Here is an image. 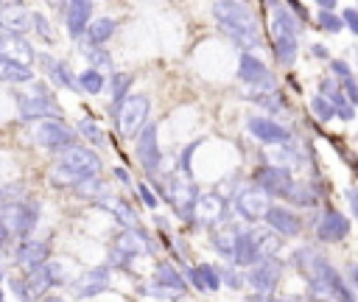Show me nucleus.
Wrapping results in <instances>:
<instances>
[{"label": "nucleus", "instance_id": "nucleus-29", "mask_svg": "<svg viewBox=\"0 0 358 302\" xmlns=\"http://www.w3.org/2000/svg\"><path fill=\"white\" fill-rule=\"evenodd\" d=\"M76 199H81V201H90V204H98L101 199H106V196H112V187L101 179V176H95V179H84V182H78L73 190H70Z\"/></svg>", "mask_w": 358, "mask_h": 302}, {"label": "nucleus", "instance_id": "nucleus-38", "mask_svg": "<svg viewBox=\"0 0 358 302\" xmlns=\"http://www.w3.org/2000/svg\"><path fill=\"white\" fill-rule=\"evenodd\" d=\"M134 190H137V196H140V201L148 207V210H157V204H159V199H157V193L151 190V185L145 182V179H140V182H134Z\"/></svg>", "mask_w": 358, "mask_h": 302}, {"label": "nucleus", "instance_id": "nucleus-27", "mask_svg": "<svg viewBox=\"0 0 358 302\" xmlns=\"http://www.w3.org/2000/svg\"><path fill=\"white\" fill-rule=\"evenodd\" d=\"M36 81V73L34 67H25V64H14V62H6L0 59V84H14V87H28Z\"/></svg>", "mask_w": 358, "mask_h": 302}, {"label": "nucleus", "instance_id": "nucleus-33", "mask_svg": "<svg viewBox=\"0 0 358 302\" xmlns=\"http://www.w3.org/2000/svg\"><path fill=\"white\" fill-rule=\"evenodd\" d=\"M76 131L90 143V148H103V145H106V134L101 131V126H98L92 117L78 120V129H76Z\"/></svg>", "mask_w": 358, "mask_h": 302}, {"label": "nucleus", "instance_id": "nucleus-23", "mask_svg": "<svg viewBox=\"0 0 358 302\" xmlns=\"http://www.w3.org/2000/svg\"><path fill=\"white\" fill-rule=\"evenodd\" d=\"M0 28L3 34H25L31 28V11L22 6V3H3L0 8Z\"/></svg>", "mask_w": 358, "mask_h": 302}, {"label": "nucleus", "instance_id": "nucleus-4", "mask_svg": "<svg viewBox=\"0 0 358 302\" xmlns=\"http://www.w3.org/2000/svg\"><path fill=\"white\" fill-rule=\"evenodd\" d=\"M134 154L145 171V179H154L162 173V148H159V123L157 120H148L143 126V131L134 137Z\"/></svg>", "mask_w": 358, "mask_h": 302}, {"label": "nucleus", "instance_id": "nucleus-28", "mask_svg": "<svg viewBox=\"0 0 358 302\" xmlns=\"http://www.w3.org/2000/svg\"><path fill=\"white\" fill-rule=\"evenodd\" d=\"M238 78H241L243 84L255 87V84H260V81H266V78H268V70H266V64H263L257 56L243 53V56H241V62H238Z\"/></svg>", "mask_w": 358, "mask_h": 302}, {"label": "nucleus", "instance_id": "nucleus-13", "mask_svg": "<svg viewBox=\"0 0 358 302\" xmlns=\"http://www.w3.org/2000/svg\"><path fill=\"white\" fill-rule=\"evenodd\" d=\"M213 14L224 31H255V14L243 3H232V0L213 3Z\"/></svg>", "mask_w": 358, "mask_h": 302}, {"label": "nucleus", "instance_id": "nucleus-9", "mask_svg": "<svg viewBox=\"0 0 358 302\" xmlns=\"http://www.w3.org/2000/svg\"><path fill=\"white\" fill-rule=\"evenodd\" d=\"M56 162L73 168L81 179H95L103 171V159L98 157V151L90 148V145H84V143H76V145L64 148L62 154H56Z\"/></svg>", "mask_w": 358, "mask_h": 302}, {"label": "nucleus", "instance_id": "nucleus-44", "mask_svg": "<svg viewBox=\"0 0 358 302\" xmlns=\"http://www.w3.org/2000/svg\"><path fill=\"white\" fill-rule=\"evenodd\" d=\"M36 302H67L64 296H59V294H45L42 299H36Z\"/></svg>", "mask_w": 358, "mask_h": 302}, {"label": "nucleus", "instance_id": "nucleus-22", "mask_svg": "<svg viewBox=\"0 0 358 302\" xmlns=\"http://www.w3.org/2000/svg\"><path fill=\"white\" fill-rule=\"evenodd\" d=\"M115 31H117V20H112V17H95L90 22V28L84 31V36L78 39L81 42V50L106 48V42L115 36Z\"/></svg>", "mask_w": 358, "mask_h": 302}, {"label": "nucleus", "instance_id": "nucleus-37", "mask_svg": "<svg viewBox=\"0 0 358 302\" xmlns=\"http://www.w3.org/2000/svg\"><path fill=\"white\" fill-rule=\"evenodd\" d=\"M31 28H34V31H36V36H42L48 45H53V42H56L53 25H50V20H48L42 11H31Z\"/></svg>", "mask_w": 358, "mask_h": 302}, {"label": "nucleus", "instance_id": "nucleus-25", "mask_svg": "<svg viewBox=\"0 0 358 302\" xmlns=\"http://www.w3.org/2000/svg\"><path fill=\"white\" fill-rule=\"evenodd\" d=\"M249 285L257 291V294H268L274 285H277V280H280V263L274 260V257H266V260H260L257 266H252V271H249Z\"/></svg>", "mask_w": 358, "mask_h": 302}, {"label": "nucleus", "instance_id": "nucleus-35", "mask_svg": "<svg viewBox=\"0 0 358 302\" xmlns=\"http://www.w3.org/2000/svg\"><path fill=\"white\" fill-rule=\"evenodd\" d=\"M201 145V140H193V143H187V145H182L179 151H176V173L179 176H185V179H190V159H193V154H196V148Z\"/></svg>", "mask_w": 358, "mask_h": 302}, {"label": "nucleus", "instance_id": "nucleus-39", "mask_svg": "<svg viewBox=\"0 0 358 302\" xmlns=\"http://www.w3.org/2000/svg\"><path fill=\"white\" fill-rule=\"evenodd\" d=\"M322 238H336V235H341L344 232V221L336 215V213H330L327 218H324V224H322Z\"/></svg>", "mask_w": 358, "mask_h": 302}, {"label": "nucleus", "instance_id": "nucleus-12", "mask_svg": "<svg viewBox=\"0 0 358 302\" xmlns=\"http://www.w3.org/2000/svg\"><path fill=\"white\" fill-rule=\"evenodd\" d=\"M59 11H62V22L67 28V36L73 42H78L84 36V31L90 28V22L95 20L92 17L95 6L90 0H67V3H59Z\"/></svg>", "mask_w": 358, "mask_h": 302}, {"label": "nucleus", "instance_id": "nucleus-5", "mask_svg": "<svg viewBox=\"0 0 358 302\" xmlns=\"http://www.w3.org/2000/svg\"><path fill=\"white\" fill-rule=\"evenodd\" d=\"M0 215L11 224L14 238L25 240V238H31V235H34V229L39 226L42 204H39V199L25 196V199H22V201H17V204H6V207H0Z\"/></svg>", "mask_w": 358, "mask_h": 302}, {"label": "nucleus", "instance_id": "nucleus-10", "mask_svg": "<svg viewBox=\"0 0 358 302\" xmlns=\"http://www.w3.org/2000/svg\"><path fill=\"white\" fill-rule=\"evenodd\" d=\"M229 221V204L224 196L218 193H201L196 201V213H193V226H204V229H215L224 226Z\"/></svg>", "mask_w": 358, "mask_h": 302}, {"label": "nucleus", "instance_id": "nucleus-26", "mask_svg": "<svg viewBox=\"0 0 358 302\" xmlns=\"http://www.w3.org/2000/svg\"><path fill=\"white\" fill-rule=\"evenodd\" d=\"M246 129L257 137V140H263V143H280V140H285L288 137V131L280 126V123H274V120H268V117H246Z\"/></svg>", "mask_w": 358, "mask_h": 302}, {"label": "nucleus", "instance_id": "nucleus-15", "mask_svg": "<svg viewBox=\"0 0 358 302\" xmlns=\"http://www.w3.org/2000/svg\"><path fill=\"white\" fill-rule=\"evenodd\" d=\"M36 62L42 67V76H48V81H53L56 87L62 89H70V92H78V84H76V73L70 67L67 59H56L50 53H36Z\"/></svg>", "mask_w": 358, "mask_h": 302}, {"label": "nucleus", "instance_id": "nucleus-43", "mask_svg": "<svg viewBox=\"0 0 358 302\" xmlns=\"http://www.w3.org/2000/svg\"><path fill=\"white\" fill-rule=\"evenodd\" d=\"M112 176L120 182V185H126V187H134V179L129 176V171L123 168V165H117V168H112Z\"/></svg>", "mask_w": 358, "mask_h": 302}, {"label": "nucleus", "instance_id": "nucleus-48", "mask_svg": "<svg viewBox=\"0 0 358 302\" xmlns=\"http://www.w3.org/2000/svg\"><path fill=\"white\" fill-rule=\"evenodd\" d=\"M0 8H3V3H0ZM0 34H3V28H0Z\"/></svg>", "mask_w": 358, "mask_h": 302}, {"label": "nucleus", "instance_id": "nucleus-24", "mask_svg": "<svg viewBox=\"0 0 358 302\" xmlns=\"http://www.w3.org/2000/svg\"><path fill=\"white\" fill-rule=\"evenodd\" d=\"M255 182L266 196H291V176L282 168H260L255 173Z\"/></svg>", "mask_w": 358, "mask_h": 302}, {"label": "nucleus", "instance_id": "nucleus-2", "mask_svg": "<svg viewBox=\"0 0 358 302\" xmlns=\"http://www.w3.org/2000/svg\"><path fill=\"white\" fill-rule=\"evenodd\" d=\"M165 193H168V204L173 207L176 218L182 224H193V213H196V201H199V187L193 185V179H185L179 173H165Z\"/></svg>", "mask_w": 358, "mask_h": 302}, {"label": "nucleus", "instance_id": "nucleus-18", "mask_svg": "<svg viewBox=\"0 0 358 302\" xmlns=\"http://www.w3.org/2000/svg\"><path fill=\"white\" fill-rule=\"evenodd\" d=\"M0 59L31 67L34 59H36V50H34V45H31L25 36H20V34H0Z\"/></svg>", "mask_w": 358, "mask_h": 302}, {"label": "nucleus", "instance_id": "nucleus-45", "mask_svg": "<svg viewBox=\"0 0 358 302\" xmlns=\"http://www.w3.org/2000/svg\"><path fill=\"white\" fill-rule=\"evenodd\" d=\"M3 280H6V271H3V266H0V282H3Z\"/></svg>", "mask_w": 358, "mask_h": 302}, {"label": "nucleus", "instance_id": "nucleus-16", "mask_svg": "<svg viewBox=\"0 0 358 302\" xmlns=\"http://www.w3.org/2000/svg\"><path fill=\"white\" fill-rule=\"evenodd\" d=\"M92 207L106 210V213L115 218V224H117L120 229H134V226H140V215H137V210L131 207V201H129V199H123V196H117V193H112V196L101 199V201H98V204H92Z\"/></svg>", "mask_w": 358, "mask_h": 302}, {"label": "nucleus", "instance_id": "nucleus-46", "mask_svg": "<svg viewBox=\"0 0 358 302\" xmlns=\"http://www.w3.org/2000/svg\"><path fill=\"white\" fill-rule=\"evenodd\" d=\"M0 302H6V294H3V291H0Z\"/></svg>", "mask_w": 358, "mask_h": 302}, {"label": "nucleus", "instance_id": "nucleus-36", "mask_svg": "<svg viewBox=\"0 0 358 302\" xmlns=\"http://www.w3.org/2000/svg\"><path fill=\"white\" fill-rule=\"evenodd\" d=\"M84 56H87V62H90V67L92 70H109V73H115V67H112V56H109V50L106 48H90V50H84Z\"/></svg>", "mask_w": 358, "mask_h": 302}, {"label": "nucleus", "instance_id": "nucleus-31", "mask_svg": "<svg viewBox=\"0 0 358 302\" xmlns=\"http://www.w3.org/2000/svg\"><path fill=\"white\" fill-rule=\"evenodd\" d=\"M263 218H266L280 235H294V232L299 229V218H296L291 210H285V207H268Z\"/></svg>", "mask_w": 358, "mask_h": 302}, {"label": "nucleus", "instance_id": "nucleus-11", "mask_svg": "<svg viewBox=\"0 0 358 302\" xmlns=\"http://www.w3.org/2000/svg\"><path fill=\"white\" fill-rule=\"evenodd\" d=\"M109 282H112V271L106 266H90L78 277H73L67 285L76 299H92V296L103 294L109 288Z\"/></svg>", "mask_w": 358, "mask_h": 302}, {"label": "nucleus", "instance_id": "nucleus-47", "mask_svg": "<svg viewBox=\"0 0 358 302\" xmlns=\"http://www.w3.org/2000/svg\"><path fill=\"white\" fill-rule=\"evenodd\" d=\"M0 207H3V193H0Z\"/></svg>", "mask_w": 358, "mask_h": 302}, {"label": "nucleus", "instance_id": "nucleus-7", "mask_svg": "<svg viewBox=\"0 0 358 302\" xmlns=\"http://www.w3.org/2000/svg\"><path fill=\"white\" fill-rule=\"evenodd\" d=\"M34 140L39 148H45L50 154H62L64 148L78 143V131L73 126H67L64 120H42L34 126Z\"/></svg>", "mask_w": 358, "mask_h": 302}, {"label": "nucleus", "instance_id": "nucleus-32", "mask_svg": "<svg viewBox=\"0 0 358 302\" xmlns=\"http://www.w3.org/2000/svg\"><path fill=\"white\" fill-rule=\"evenodd\" d=\"M76 84H78V92H84V95H101L106 89V76L92 70V67H87V70H81L76 76Z\"/></svg>", "mask_w": 358, "mask_h": 302}, {"label": "nucleus", "instance_id": "nucleus-41", "mask_svg": "<svg viewBox=\"0 0 358 302\" xmlns=\"http://www.w3.org/2000/svg\"><path fill=\"white\" fill-rule=\"evenodd\" d=\"M8 288H11V294H14L20 302H36V299L31 296V291H28V285H25L22 277H11V280H8Z\"/></svg>", "mask_w": 358, "mask_h": 302}, {"label": "nucleus", "instance_id": "nucleus-14", "mask_svg": "<svg viewBox=\"0 0 358 302\" xmlns=\"http://www.w3.org/2000/svg\"><path fill=\"white\" fill-rule=\"evenodd\" d=\"M45 260H50V240L48 238H25L11 249V263H17L22 271L42 266Z\"/></svg>", "mask_w": 358, "mask_h": 302}, {"label": "nucleus", "instance_id": "nucleus-17", "mask_svg": "<svg viewBox=\"0 0 358 302\" xmlns=\"http://www.w3.org/2000/svg\"><path fill=\"white\" fill-rule=\"evenodd\" d=\"M157 288H162V291H168V294H173V296H179V294H187V282H185V274L176 268V263H171V260H162V257H157L154 260V280H151Z\"/></svg>", "mask_w": 358, "mask_h": 302}, {"label": "nucleus", "instance_id": "nucleus-8", "mask_svg": "<svg viewBox=\"0 0 358 302\" xmlns=\"http://www.w3.org/2000/svg\"><path fill=\"white\" fill-rule=\"evenodd\" d=\"M148 112H151V98L145 92H131L120 109V117H117V129L126 140H134L143 126L148 123Z\"/></svg>", "mask_w": 358, "mask_h": 302}, {"label": "nucleus", "instance_id": "nucleus-3", "mask_svg": "<svg viewBox=\"0 0 358 302\" xmlns=\"http://www.w3.org/2000/svg\"><path fill=\"white\" fill-rule=\"evenodd\" d=\"M22 280H25V285H28V291H31L34 299H42L45 294H50V288H62V285L70 282L64 263L62 260H53V257L45 260L42 266H34V268L22 271Z\"/></svg>", "mask_w": 358, "mask_h": 302}, {"label": "nucleus", "instance_id": "nucleus-21", "mask_svg": "<svg viewBox=\"0 0 358 302\" xmlns=\"http://www.w3.org/2000/svg\"><path fill=\"white\" fill-rule=\"evenodd\" d=\"M266 210H268V196H266L263 190L241 187V190L235 193V213H238L241 218L255 221V218L266 215Z\"/></svg>", "mask_w": 358, "mask_h": 302}, {"label": "nucleus", "instance_id": "nucleus-42", "mask_svg": "<svg viewBox=\"0 0 358 302\" xmlns=\"http://www.w3.org/2000/svg\"><path fill=\"white\" fill-rule=\"evenodd\" d=\"M11 240H14V232H11V224L0 215V252H6L8 246H11Z\"/></svg>", "mask_w": 358, "mask_h": 302}, {"label": "nucleus", "instance_id": "nucleus-1", "mask_svg": "<svg viewBox=\"0 0 358 302\" xmlns=\"http://www.w3.org/2000/svg\"><path fill=\"white\" fill-rule=\"evenodd\" d=\"M17 98V115L25 123H42V120H62V106L53 98V92L48 89L45 81H34L28 84L22 92L14 95Z\"/></svg>", "mask_w": 358, "mask_h": 302}, {"label": "nucleus", "instance_id": "nucleus-6", "mask_svg": "<svg viewBox=\"0 0 358 302\" xmlns=\"http://www.w3.org/2000/svg\"><path fill=\"white\" fill-rule=\"evenodd\" d=\"M109 249L126 254L129 260H137V257H143V254H148V257L157 260V252H159L157 243H154V238H151V232L143 229V226L117 229V232L112 235V240H109Z\"/></svg>", "mask_w": 358, "mask_h": 302}, {"label": "nucleus", "instance_id": "nucleus-19", "mask_svg": "<svg viewBox=\"0 0 358 302\" xmlns=\"http://www.w3.org/2000/svg\"><path fill=\"white\" fill-rule=\"evenodd\" d=\"M131 84H134V76L131 73H120V70H115L106 78V89H109V106H106V112H109V117L115 123L120 117V109H123L126 98L131 95Z\"/></svg>", "mask_w": 358, "mask_h": 302}, {"label": "nucleus", "instance_id": "nucleus-34", "mask_svg": "<svg viewBox=\"0 0 358 302\" xmlns=\"http://www.w3.org/2000/svg\"><path fill=\"white\" fill-rule=\"evenodd\" d=\"M50 182L56 185V187H62V190H73L78 182H84L73 168H67V165H53V171H50Z\"/></svg>", "mask_w": 358, "mask_h": 302}, {"label": "nucleus", "instance_id": "nucleus-30", "mask_svg": "<svg viewBox=\"0 0 358 302\" xmlns=\"http://www.w3.org/2000/svg\"><path fill=\"white\" fill-rule=\"evenodd\" d=\"M235 238H238V229L229 226V224L210 229V243H213V249H215L224 260H229V263H232V254H235Z\"/></svg>", "mask_w": 358, "mask_h": 302}, {"label": "nucleus", "instance_id": "nucleus-20", "mask_svg": "<svg viewBox=\"0 0 358 302\" xmlns=\"http://www.w3.org/2000/svg\"><path fill=\"white\" fill-rule=\"evenodd\" d=\"M182 274H185V282L201 294H210V291H218L221 288V277H218V268L213 263H199V266H182Z\"/></svg>", "mask_w": 358, "mask_h": 302}, {"label": "nucleus", "instance_id": "nucleus-40", "mask_svg": "<svg viewBox=\"0 0 358 302\" xmlns=\"http://www.w3.org/2000/svg\"><path fill=\"white\" fill-rule=\"evenodd\" d=\"M218 277H221V282H224V285H229V288H241V285H243L241 271H238L235 266H229V263L218 268Z\"/></svg>", "mask_w": 358, "mask_h": 302}]
</instances>
